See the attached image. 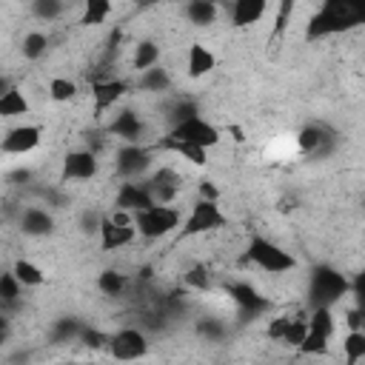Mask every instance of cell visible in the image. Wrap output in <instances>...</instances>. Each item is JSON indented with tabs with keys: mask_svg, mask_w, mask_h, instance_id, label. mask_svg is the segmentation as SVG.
<instances>
[{
	"mask_svg": "<svg viewBox=\"0 0 365 365\" xmlns=\"http://www.w3.org/2000/svg\"><path fill=\"white\" fill-rule=\"evenodd\" d=\"M362 20V9L354 6V3H345V0H325L305 23V40L314 43V40H322V37H331V34H339L351 26H356Z\"/></svg>",
	"mask_w": 365,
	"mask_h": 365,
	"instance_id": "obj_1",
	"label": "cell"
},
{
	"mask_svg": "<svg viewBox=\"0 0 365 365\" xmlns=\"http://www.w3.org/2000/svg\"><path fill=\"white\" fill-rule=\"evenodd\" d=\"M348 291H351V282L339 268L328 262H319L311 268L308 274V305L311 308H334L342 297H348Z\"/></svg>",
	"mask_w": 365,
	"mask_h": 365,
	"instance_id": "obj_2",
	"label": "cell"
},
{
	"mask_svg": "<svg viewBox=\"0 0 365 365\" xmlns=\"http://www.w3.org/2000/svg\"><path fill=\"white\" fill-rule=\"evenodd\" d=\"M245 262L257 265L259 271L265 274H288L297 268V257L291 251H285L282 245H277L274 240L262 237V234H254L248 240V248H245Z\"/></svg>",
	"mask_w": 365,
	"mask_h": 365,
	"instance_id": "obj_3",
	"label": "cell"
},
{
	"mask_svg": "<svg viewBox=\"0 0 365 365\" xmlns=\"http://www.w3.org/2000/svg\"><path fill=\"white\" fill-rule=\"evenodd\" d=\"M180 211L174 205H151L145 211H137L131 217V225L140 237L145 240H163L168 237L174 228H180Z\"/></svg>",
	"mask_w": 365,
	"mask_h": 365,
	"instance_id": "obj_4",
	"label": "cell"
},
{
	"mask_svg": "<svg viewBox=\"0 0 365 365\" xmlns=\"http://www.w3.org/2000/svg\"><path fill=\"white\" fill-rule=\"evenodd\" d=\"M165 137L174 140V143L197 145V148H202V151L220 145V140H222L220 128H217L214 123H208L205 117H200V114H197V117H188V120H182V123H177V125H171Z\"/></svg>",
	"mask_w": 365,
	"mask_h": 365,
	"instance_id": "obj_5",
	"label": "cell"
},
{
	"mask_svg": "<svg viewBox=\"0 0 365 365\" xmlns=\"http://www.w3.org/2000/svg\"><path fill=\"white\" fill-rule=\"evenodd\" d=\"M225 225H228V217L222 214L220 202L194 200L188 217L180 225V234L182 237H200V234H208V231H217V228H225Z\"/></svg>",
	"mask_w": 365,
	"mask_h": 365,
	"instance_id": "obj_6",
	"label": "cell"
},
{
	"mask_svg": "<svg viewBox=\"0 0 365 365\" xmlns=\"http://www.w3.org/2000/svg\"><path fill=\"white\" fill-rule=\"evenodd\" d=\"M151 163H154V148H148L143 143H123L114 154V171L123 182L143 177L151 168Z\"/></svg>",
	"mask_w": 365,
	"mask_h": 365,
	"instance_id": "obj_7",
	"label": "cell"
},
{
	"mask_svg": "<svg viewBox=\"0 0 365 365\" xmlns=\"http://www.w3.org/2000/svg\"><path fill=\"white\" fill-rule=\"evenodd\" d=\"M148 348H151V342H148L145 331H140V328H120V331L108 334V345H106V351L117 362H137L148 354Z\"/></svg>",
	"mask_w": 365,
	"mask_h": 365,
	"instance_id": "obj_8",
	"label": "cell"
},
{
	"mask_svg": "<svg viewBox=\"0 0 365 365\" xmlns=\"http://www.w3.org/2000/svg\"><path fill=\"white\" fill-rule=\"evenodd\" d=\"M100 171V160L91 148H74L60 163V182H86Z\"/></svg>",
	"mask_w": 365,
	"mask_h": 365,
	"instance_id": "obj_9",
	"label": "cell"
},
{
	"mask_svg": "<svg viewBox=\"0 0 365 365\" xmlns=\"http://www.w3.org/2000/svg\"><path fill=\"white\" fill-rule=\"evenodd\" d=\"M43 140V128L37 123H20L14 128H9L0 140V151L3 154H11V157H23L29 151H34Z\"/></svg>",
	"mask_w": 365,
	"mask_h": 365,
	"instance_id": "obj_10",
	"label": "cell"
},
{
	"mask_svg": "<svg viewBox=\"0 0 365 365\" xmlns=\"http://www.w3.org/2000/svg\"><path fill=\"white\" fill-rule=\"evenodd\" d=\"M154 200H151V191L145 182H134V180H125L117 185V194H114V211H123V214H137V211H145L151 208Z\"/></svg>",
	"mask_w": 365,
	"mask_h": 365,
	"instance_id": "obj_11",
	"label": "cell"
},
{
	"mask_svg": "<svg viewBox=\"0 0 365 365\" xmlns=\"http://www.w3.org/2000/svg\"><path fill=\"white\" fill-rule=\"evenodd\" d=\"M17 225H20V231H23L26 237H34V240H40V237H51V234H54V228H57V220H54V214H51L48 208H40V205H29V208H23V214H20Z\"/></svg>",
	"mask_w": 365,
	"mask_h": 365,
	"instance_id": "obj_12",
	"label": "cell"
},
{
	"mask_svg": "<svg viewBox=\"0 0 365 365\" xmlns=\"http://www.w3.org/2000/svg\"><path fill=\"white\" fill-rule=\"evenodd\" d=\"M128 91V83L120 80V77H111V80H94L91 83V100H94V114L103 117L114 103H120Z\"/></svg>",
	"mask_w": 365,
	"mask_h": 365,
	"instance_id": "obj_13",
	"label": "cell"
},
{
	"mask_svg": "<svg viewBox=\"0 0 365 365\" xmlns=\"http://www.w3.org/2000/svg\"><path fill=\"white\" fill-rule=\"evenodd\" d=\"M225 294H228V299H231L240 311H245V314H251V317L268 308V299H265L251 282H245V279L228 282V285H225Z\"/></svg>",
	"mask_w": 365,
	"mask_h": 365,
	"instance_id": "obj_14",
	"label": "cell"
},
{
	"mask_svg": "<svg viewBox=\"0 0 365 365\" xmlns=\"http://www.w3.org/2000/svg\"><path fill=\"white\" fill-rule=\"evenodd\" d=\"M108 134L117 137V140H123V143H143V137H145V123H143V117H140L134 108H123V111L111 120Z\"/></svg>",
	"mask_w": 365,
	"mask_h": 365,
	"instance_id": "obj_15",
	"label": "cell"
},
{
	"mask_svg": "<svg viewBox=\"0 0 365 365\" xmlns=\"http://www.w3.org/2000/svg\"><path fill=\"white\" fill-rule=\"evenodd\" d=\"M100 248L103 251H117V248H125V245H131L134 242V237H137V231H134V225L128 222V225H123V222H114L108 214H103V222H100Z\"/></svg>",
	"mask_w": 365,
	"mask_h": 365,
	"instance_id": "obj_16",
	"label": "cell"
},
{
	"mask_svg": "<svg viewBox=\"0 0 365 365\" xmlns=\"http://www.w3.org/2000/svg\"><path fill=\"white\" fill-rule=\"evenodd\" d=\"M214 68H217L214 51H211L208 46H202V43H191V46H188V54H185V74H188L191 80H200V77L211 74Z\"/></svg>",
	"mask_w": 365,
	"mask_h": 365,
	"instance_id": "obj_17",
	"label": "cell"
},
{
	"mask_svg": "<svg viewBox=\"0 0 365 365\" xmlns=\"http://www.w3.org/2000/svg\"><path fill=\"white\" fill-rule=\"evenodd\" d=\"M268 11L265 0H237L231 3V26L234 29H248L254 23H259Z\"/></svg>",
	"mask_w": 365,
	"mask_h": 365,
	"instance_id": "obj_18",
	"label": "cell"
},
{
	"mask_svg": "<svg viewBox=\"0 0 365 365\" xmlns=\"http://www.w3.org/2000/svg\"><path fill=\"white\" fill-rule=\"evenodd\" d=\"M182 14H185V20H188L191 26H200V29H202V26L217 23L220 6H217L214 0H191V3H185Z\"/></svg>",
	"mask_w": 365,
	"mask_h": 365,
	"instance_id": "obj_19",
	"label": "cell"
},
{
	"mask_svg": "<svg viewBox=\"0 0 365 365\" xmlns=\"http://www.w3.org/2000/svg\"><path fill=\"white\" fill-rule=\"evenodd\" d=\"M11 274H14V279L23 285V288H40L43 282H46V271L37 265V262H31V259H14V265H11Z\"/></svg>",
	"mask_w": 365,
	"mask_h": 365,
	"instance_id": "obj_20",
	"label": "cell"
},
{
	"mask_svg": "<svg viewBox=\"0 0 365 365\" xmlns=\"http://www.w3.org/2000/svg\"><path fill=\"white\" fill-rule=\"evenodd\" d=\"M160 43L157 40H140L137 46H134V57H131V66L143 74V71H148V68H154V66H160Z\"/></svg>",
	"mask_w": 365,
	"mask_h": 365,
	"instance_id": "obj_21",
	"label": "cell"
},
{
	"mask_svg": "<svg viewBox=\"0 0 365 365\" xmlns=\"http://www.w3.org/2000/svg\"><path fill=\"white\" fill-rule=\"evenodd\" d=\"M125 285H128V277L123 271H117V268H103L97 274V291L103 297H120L125 291Z\"/></svg>",
	"mask_w": 365,
	"mask_h": 365,
	"instance_id": "obj_22",
	"label": "cell"
},
{
	"mask_svg": "<svg viewBox=\"0 0 365 365\" xmlns=\"http://www.w3.org/2000/svg\"><path fill=\"white\" fill-rule=\"evenodd\" d=\"M86 325L77 319V317H60V319H54V325H51V342L54 345H66V342H74V339H80V331H83Z\"/></svg>",
	"mask_w": 365,
	"mask_h": 365,
	"instance_id": "obj_23",
	"label": "cell"
},
{
	"mask_svg": "<svg viewBox=\"0 0 365 365\" xmlns=\"http://www.w3.org/2000/svg\"><path fill=\"white\" fill-rule=\"evenodd\" d=\"M29 97L23 94V88H17V86H11L3 97H0V117H23V114H29Z\"/></svg>",
	"mask_w": 365,
	"mask_h": 365,
	"instance_id": "obj_24",
	"label": "cell"
},
{
	"mask_svg": "<svg viewBox=\"0 0 365 365\" xmlns=\"http://www.w3.org/2000/svg\"><path fill=\"white\" fill-rule=\"evenodd\" d=\"M137 86H140L143 91L163 94V91H168V88H171V74H168V68L154 66V68H148V71H143V74H140Z\"/></svg>",
	"mask_w": 365,
	"mask_h": 365,
	"instance_id": "obj_25",
	"label": "cell"
},
{
	"mask_svg": "<svg viewBox=\"0 0 365 365\" xmlns=\"http://www.w3.org/2000/svg\"><path fill=\"white\" fill-rule=\"evenodd\" d=\"M325 143V128L319 123H305L299 131H297V148L302 154H314L319 151V145Z\"/></svg>",
	"mask_w": 365,
	"mask_h": 365,
	"instance_id": "obj_26",
	"label": "cell"
},
{
	"mask_svg": "<svg viewBox=\"0 0 365 365\" xmlns=\"http://www.w3.org/2000/svg\"><path fill=\"white\" fill-rule=\"evenodd\" d=\"M48 51V34H43V31H26L23 34V40H20V54H23V60H40L43 54Z\"/></svg>",
	"mask_w": 365,
	"mask_h": 365,
	"instance_id": "obj_27",
	"label": "cell"
},
{
	"mask_svg": "<svg viewBox=\"0 0 365 365\" xmlns=\"http://www.w3.org/2000/svg\"><path fill=\"white\" fill-rule=\"evenodd\" d=\"M154 148H160V151H174V154H180L182 160H188L191 165H205V151L202 148H197V145H185V143H174V140H168V137H163Z\"/></svg>",
	"mask_w": 365,
	"mask_h": 365,
	"instance_id": "obj_28",
	"label": "cell"
},
{
	"mask_svg": "<svg viewBox=\"0 0 365 365\" xmlns=\"http://www.w3.org/2000/svg\"><path fill=\"white\" fill-rule=\"evenodd\" d=\"M342 354L345 365H359L365 359V331H348L342 336Z\"/></svg>",
	"mask_w": 365,
	"mask_h": 365,
	"instance_id": "obj_29",
	"label": "cell"
},
{
	"mask_svg": "<svg viewBox=\"0 0 365 365\" xmlns=\"http://www.w3.org/2000/svg\"><path fill=\"white\" fill-rule=\"evenodd\" d=\"M111 11H114V6L108 0H86L83 14H80V26H100L108 20Z\"/></svg>",
	"mask_w": 365,
	"mask_h": 365,
	"instance_id": "obj_30",
	"label": "cell"
},
{
	"mask_svg": "<svg viewBox=\"0 0 365 365\" xmlns=\"http://www.w3.org/2000/svg\"><path fill=\"white\" fill-rule=\"evenodd\" d=\"M328 351H331V336L317 334V331H308L305 339L297 345V354L302 356H325Z\"/></svg>",
	"mask_w": 365,
	"mask_h": 365,
	"instance_id": "obj_31",
	"label": "cell"
},
{
	"mask_svg": "<svg viewBox=\"0 0 365 365\" xmlns=\"http://www.w3.org/2000/svg\"><path fill=\"white\" fill-rule=\"evenodd\" d=\"M20 294H23V285L14 279L11 271H0V308L3 305H17L20 302Z\"/></svg>",
	"mask_w": 365,
	"mask_h": 365,
	"instance_id": "obj_32",
	"label": "cell"
},
{
	"mask_svg": "<svg viewBox=\"0 0 365 365\" xmlns=\"http://www.w3.org/2000/svg\"><path fill=\"white\" fill-rule=\"evenodd\" d=\"M48 97L54 103H71L77 97V83L68 77H51L48 80Z\"/></svg>",
	"mask_w": 365,
	"mask_h": 365,
	"instance_id": "obj_33",
	"label": "cell"
},
{
	"mask_svg": "<svg viewBox=\"0 0 365 365\" xmlns=\"http://www.w3.org/2000/svg\"><path fill=\"white\" fill-rule=\"evenodd\" d=\"M63 11H66V3H63V0H34V3H31V14H34L37 20H46V23L60 20Z\"/></svg>",
	"mask_w": 365,
	"mask_h": 365,
	"instance_id": "obj_34",
	"label": "cell"
},
{
	"mask_svg": "<svg viewBox=\"0 0 365 365\" xmlns=\"http://www.w3.org/2000/svg\"><path fill=\"white\" fill-rule=\"evenodd\" d=\"M305 334H308V314H291L282 342H285V345H291V348H297V345L305 339Z\"/></svg>",
	"mask_w": 365,
	"mask_h": 365,
	"instance_id": "obj_35",
	"label": "cell"
},
{
	"mask_svg": "<svg viewBox=\"0 0 365 365\" xmlns=\"http://www.w3.org/2000/svg\"><path fill=\"white\" fill-rule=\"evenodd\" d=\"M197 334H200V336H205V339H214V342H217V339L225 334V325H222L220 319L205 317V319H200V322H197Z\"/></svg>",
	"mask_w": 365,
	"mask_h": 365,
	"instance_id": "obj_36",
	"label": "cell"
},
{
	"mask_svg": "<svg viewBox=\"0 0 365 365\" xmlns=\"http://www.w3.org/2000/svg\"><path fill=\"white\" fill-rule=\"evenodd\" d=\"M80 342H83L86 348H91V351H100V348L108 345V334H103V331H97V328H83V331H80Z\"/></svg>",
	"mask_w": 365,
	"mask_h": 365,
	"instance_id": "obj_37",
	"label": "cell"
},
{
	"mask_svg": "<svg viewBox=\"0 0 365 365\" xmlns=\"http://www.w3.org/2000/svg\"><path fill=\"white\" fill-rule=\"evenodd\" d=\"M100 222H103V214L94 211V208H86V211L80 214V231H83V234H97V231H100Z\"/></svg>",
	"mask_w": 365,
	"mask_h": 365,
	"instance_id": "obj_38",
	"label": "cell"
},
{
	"mask_svg": "<svg viewBox=\"0 0 365 365\" xmlns=\"http://www.w3.org/2000/svg\"><path fill=\"white\" fill-rule=\"evenodd\" d=\"M185 285H191V288H197V291H208L211 288V277H208V271L205 268H191L188 274H185Z\"/></svg>",
	"mask_w": 365,
	"mask_h": 365,
	"instance_id": "obj_39",
	"label": "cell"
},
{
	"mask_svg": "<svg viewBox=\"0 0 365 365\" xmlns=\"http://www.w3.org/2000/svg\"><path fill=\"white\" fill-rule=\"evenodd\" d=\"M200 111H197V106L191 103V100H182V103H177L174 108H171V125H177V123H182V120H188V117H197Z\"/></svg>",
	"mask_w": 365,
	"mask_h": 365,
	"instance_id": "obj_40",
	"label": "cell"
},
{
	"mask_svg": "<svg viewBox=\"0 0 365 365\" xmlns=\"http://www.w3.org/2000/svg\"><path fill=\"white\" fill-rule=\"evenodd\" d=\"M288 319H291V314H282V317H274L271 322H268V339H274V342H282V336H285V328H288Z\"/></svg>",
	"mask_w": 365,
	"mask_h": 365,
	"instance_id": "obj_41",
	"label": "cell"
},
{
	"mask_svg": "<svg viewBox=\"0 0 365 365\" xmlns=\"http://www.w3.org/2000/svg\"><path fill=\"white\" fill-rule=\"evenodd\" d=\"M197 200L220 202V188L214 185V180H200V182H197Z\"/></svg>",
	"mask_w": 365,
	"mask_h": 365,
	"instance_id": "obj_42",
	"label": "cell"
},
{
	"mask_svg": "<svg viewBox=\"0 0 365 365\" xmlns=\"http://www.w3.org/2000/svg\"><path fill=\"white\" fill-rule=\"evenodd\" d=\"M277 11H279V17H277V29H274V34H271V37H279V34L288 29V17H291V11H294V3H288V0H285V3H279V9H277Z\"/></svg>",
	"mask_w": 365,
	"mask_h": 365,
	"instance_id": "obj_43",
	"label": "cell"
},
{
	"mask_svg": "<svg viewBox=\"0 0 365 365\" xmlns=\"http://www.w3.org/2000/svg\"><path fill=\"white\" fill-rule=\"evenodd\" d=\"M345 322H348V328H351V331H362V311H359V308H351Z\"/></svg>",
	"mask_w": 365,
	"mask_h": 365,
	"instance_id": "obj_44",
	"label": "cell"
},
{
	"mask_svg": "<svg viewBox=\"0 0 365 365\" xmlns=\"http://www.w3.org/2000/svg\"><path fill=\"white\" fill-rule=\"evenodd\" d=\"M9 336H11V319L0 311V345H3V342H9Z\"/></svg>",
	"mask_w": 365,
	"mask_h": 365,
	"instance_id": "obj_45",
	"label": "cell"
},
{
	"mask_svg": "<svg viewBox=\"0 0 365 365\" xmlns=\"http://www.w3.org/2000/svg\"><path fill=\"white\" fill-rule=\"evenodd\" d=\"M11 86H14V83H11V80H9L6 74H0V97H3V94H6V91H9Z\"/></svg>",
	"mask_w": 365,
	"mask_h": 365,
	"instance_id": "obj_46",
	"label": "cell"
}]
</instances>
